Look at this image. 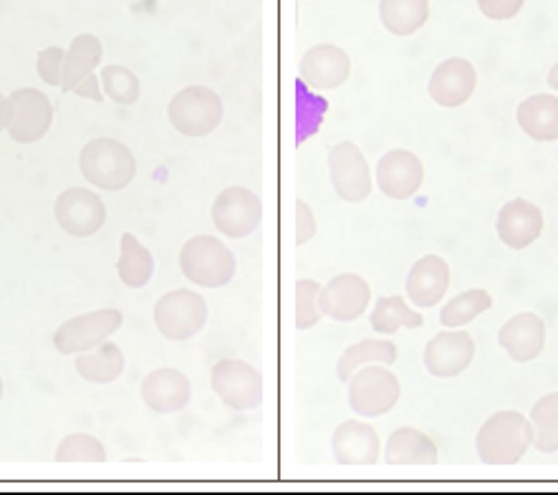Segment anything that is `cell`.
Wrapping results in <instances>:
<instances>
[{"mask_svg":"<svg viewBox=\"0 0 558 495\" xmlns=\"http://www.w3.org/2000/svg\"><path fill=\"white\" fill-rule=\"evenodd\" d=\"M349 385V407L356 418L372 420L381 418V414H389L400 402L402 397V385L400 377L389 370L387 364H366L362 370L352 374Z\"/></svg>","mask_w":558,"mask_h":495,"instance_id":"4","label":"cell"},{"mask_svg":"<svg viewBox=\"0 0 558 495\" xmlns=\"http://www.w3.org/2000/svg\"><path fill=\"white\" fill-rule=\"evenodd\" d=\"M0 399H3V379H0Z\"/></svg>","mask_w":558,"mask_h":495,"instance_id":"42","label":"cell"},{"mask_svg":"<svg viewBox=\"0 0 558 495\" xmlns=\"http://www.w3.org/2000/svg\"><path fill=\"white\" fill-rule=\"evenodd\" d=\"M533 447L541 455L558 452V393L544 395L531 410Z\"/></svg>","mask_w":558,"mask_h":495,"instance_id":"32","label":"cell"},{"mask_svg":"<svg viewBox=\"0 0 558 495\" xmlns=\"http://www.w3.org/2000/svg\"><path fill=\"white\" fill-rule=\"evenodd\" d=\"M76 374L89 385H111L124 374V351L107 339L104 345L76 354Z\"/></svg>","mask_w":558,"mask_h":495,"instance_id":"25","label":"cell"},{"mask_svg":"<svg viewBox=\"0 0 558 495\" xmlns=\"http://www.w3.org/2000/svg\"><path fill=\"white\" fill-rule=\"evenodd\" d=\"M333 460L344 468H369L377 466L381 455L379 433L364 418L344 420L333 430L331 437Z\"/></svg>","mask_w":558,"mask_h":495,"instance_id":"16","label":"cell"},{"mask_svg":"<svg viewBox=\"0 0 558 495\" xmlns=\"http://www.w3.org/2000/svg\"><path fill=\"white\" fill-rule=\"evenodd\" d=\"M104 44L94 34H78L66 49V71H63V94H71L86 76L99 69Z\"/></svg>","mask_w":558,"mask_h":495,"instance_id":"27","label":"cell"},{"mask_svg":"<svg viewBox=\"0 0 558 495\" xmlns=\"http://www.w3.org/2000/svg\"><path fill=\"white\" fill-rule=\"evenodd\" d=\"M213 226L226 238H248L258 230L263 220V203L253 190L230 185L220 190L210 210Z\"/></svg>","mask_w":558,"mask_h":495,"instance_id":"10","label":"cell"},{"mask_svg":"<svg viewBox=\"0 0 558 495\" xmlns=\"http://www.w3.org/2000/svg\"><path fill=\"white\" fill-rule=\"evenodd\" d=\"M407 299L420 311L440 306L450 289V266L440 255H422L407 274Z\"/></svg>","mask_w":558,"mask_h":495,"instance_id":"21","label":"cell"},{"mask_svg":"<svg viewBox=\"0 0 558 495\" xmlns=\"http://www.w3.org/2000/svg\"><path fill=\"white\" fill-rule=\"evenodd\" d=\"M5 130V97L0 94V132Z\"/></svg>","mask_w":558,"mask_h":495,"instance_id":"41","label":"cell"},{"mask_svg":"<svg viewBox=\"0 0 558 495\" xmlns=\"http://www.w3.org/2000/svg\"><path fill=\"white\" fill-rule=\"evenodd\" d=\"M493 309V297L485 289H468L450 299L440 311V324L445 329H462L473 318Z\"/></svg>","mask_w":558,"mask_h":495,"instance_id":"31","label":"cell"},{"mask_svg":"<svg viewBox=\"0 0 558 495\" xmlns=\"http://www.w3.org/2000/svg\"><path fill=\"white\" fill-rule=\"evenodd\" d=\"M142 402L157 414L182 412L193 397V382L185 372L172 370V366H159L153 370L140 387Z\"/></svg>","mask_w":558,"mask_h":495,"instance_id":"20","label":"cell"},{"mask_svg":"<svg viewBox=\"0 0 558 495\" xmlns=\"http://www.w3.org/2000/svg\"><path fill=\"white\" fill-rule=\"evenodd\" d=\"M222 117H226V104H222L220 94L203 84L180 89L167 107L170 124L185 137H207L218 130Z\"/></svg>","mask_w":558,"mask_h":495,"instance_id":"5","label":"cell"},{"mask_svg":"<svg viewBox=\"0 0 558 495\" xmlns=\"http://www.w3.org/2000/svg\"><path fill=\"white\" fill-rule=\"evenodd\" d=\"M53 218L63 233L74 238H92L107 222V205L92 188H69L56 197Z\"/></svg>","mask_w":558,"mask_h":495,"instance_id":"11","label":"cell"},{"mask_svg":"<svg viewBox=\"0 0 558 495\" xmlns=\"http://www.w3.org/2000/svg\"><path fill=\"white\" fill-rule=\"evenodd\" d=\"M397 357H400V354H397L395 341H389V339H362L359 345H352L344 351V354H341L339 364H337V377H339V382H344V385H347V382L352 379V374L356 370H362V366L374 364V362L392 366L397 362Z\"/></svg>","mask_w":558,"mask_h":495,"instance_id":"30","label":"cell"},{"mask_svg":"<svg viewBox=\"0 0 558 495\" xmlns=\"http://www.w3.org/2000/svg\"><path fill=\"white\" fill-rule=\"evenodd\" d=\"M498 345L513 362H533L546 347V324L533 311H523L500 326Z\"/></svg>","mask_w":558,"mask_h":495,"instance_id":"22","label":"cell"},{"mask_svg":"<svg viewBox=\"0 0 558 495\" xmlns=\"http://www.w3.org/2000/svg\"><path fill=\"white\" fill-rule=\"evenodd\" d=\"M329 174L333 193H337L344 203L359 205L372 195L374 178L369 170V162L362 155L354 142H339L329 152Z\"/></svg>","mask_w":558,"mask_h":495,"instance_id":"12","label":"cell"},{"mask_svg":"<svg viewBox=\"0 0 558 495\" xmlns=\"http://www.w3.org/2000/svg\"><path fill=\"white\" fill-rule=\"evenodd\" d=\"M71 94H76L78 99H89V101H94V104H101V101H104V89H101V79L97 76V71L86 76L84 82L78 84L76 89L71 92Z\"/></svg>","mask_w":558,"mask_h":495,"instance_id":"39","label":"cell"},{"mask_svg":"<svg viewBox=\"0 0 558 495\" xmlns=\"http://www.w3.org/2000/svg\"><path fill=\"white\" fill-rule=\"evenodd\" d=\"M117 276L126 289H145L155 276V255L147 245L140 243L137 236L124 233L119 241Z\"/></svg>","mask_w":558,"mask_h":495,"instance_id":"26","label":"cell"},{"mask_svg":"<svg viewBox=\"0 0 558 495\" xmlns=\"http://www.w3.org/2000/svg\"><path fill=\"white\" fill-rule=\"evenodd\" d=\"M318 286L314 278H299L296 281V329L308 331L322 322V309H318Z\"/></svg>","mask_w":558,"mask_h":495,"instance_id":"35","label":"cell"},{"mask_svg":"<svg viewBox=\"0 0 558 495\" xmlns=\"http://www.w3.org/2000/svg\"><path fill=\"white\" fill-rule=\"evenodd\" d=\"M379 21L395 36L417 34L429 21V0H379Z\"/></svg>","mask_w":558,"mask_h":495,"instance_id":"29","label":"cell"},{"mask_svg":"<svg viewBox=\"0 0 558 495\" xmlns=\"http://www.w3.org/2000/svg\"><path fill=\"white\" fill-rule=\"evenodd\" d=\"M210 387L222 405L238 412L258 410L266 397L263 374L243 359H220L210 372Z\"/></svg>","mask_w":558,"mask_h":495,"instance_id":"6","label":"cell"},{"mask_svg":"<svg viewBox=\"0 0 558 495\" xmlns=\"http://www.w3.org/2000/svg\"><path fill=\"white\" fill-rule=\"evenodd\" d=\"M0 3H5V0H0Z\"/></svg>","mask_w":558,"mask_h":495,"instance_id":"43","label":"cell"},{"mask_svg":"<svg viewBox=\"0 0 558 495\" xmlns=\"http://www.w3.org/2000/svg\"><path fill=\"white\" fill-rule=\"evenodd\" d=\"M99 79L104 97L119 104V107H132L140 101L142 84L132 69L122 67V63H109V67H101Z\"/></svg>","mask_w":558,"mask_h":495,"instance_id":"33","label":"cell"},{"mask_svg":"<svg viewBox=\"0 0 558 495\" xmlns=\"http://www.w3.org/2000/svg\"><path fill=\"white\" fill-rule=\"evenodd\" d=\"M496 233L510 251H525L544 236V210L525 197H513L500 207Z\"/></svg>","mask_w":558,"mask_h":495,"instance_id":"18","label":"cell"},{"mask_svg":"<svg viewBox=\"0 0 558 495\" xmlns=\"http://www.w3.org/2000/svg\"><path fill=\"white\" fill-rule=\"evenodd\" d=\"M36 71L44 84L49 86H63V71H66V49L61 46H49V49L38 51L36 56Z\"/></svg>","mask_w":558,"mask_h":495,"instance_id":"36","label":"cell"},{"mask_svg":"<svg viewBox=\"0 0 558 495\" xmlns=\"http://www.w3.org/2000/svg\"><path fill=\"white\" fill-rule=\"evenodd\" d=\"M124 316L114 306H104L97 311H86L82 316L63 322L53 334V347L59 354L76 357L107 341L111 334L122 329Z\"/></svg>","mask_w":558,"mask_h":495,"instance_id":"9","label":"cell"},{"mask_svg":"<svg viewBox=\"0 0 558 495\" xmlns=\"http://www.w3.org/2000/svg\"><path fill=\"white\" fill-rule=\"evenodd\" d=\"M374 180L389 200H410L425 185V165L410 149H389L377 162Z\"/></svg>","mask_w":558,"mask_h":495,"instance_id":"15","label":"cell"},{"mask_svg":"<svg viewBox=\"0 0 558 495\" xmlns=\"http://www.w3.org/2000/svg\"><path fill=\"white\" fill-rule=\"evenodd\" d=\"M515 122L525 137L533 142H558V97L556 94H533L515 109Z\"/></svg>","mask_w":558,"mask_h":495,"instance_id":"23","label":"cell"},{"mask_svg":"<svg viewBox=\"0 0 558 495\" xmlns=\"http://www.w3.org/2000/svg\"><path fill=\"white\" fill-rule=\"evenodd\" d=\"M316 215L306 200H296V245H306L316 236Z\"/></svg>","mask_w":558,"mask_h":495,"instance_id":"38","label":"cell"},{"mask_svg":"<svg viewBox=\"0 0 558 495\" xmlns=\"http://www.w3.org/2000/svg\"><path fill=\"white\" fill-rule=\"evenodd\" d=\"M369 324L374 331L389 337L400 329H420V326H425V316H422V311L412 309L400 293H395V297H381L374 303Z\"/></svg>","mask_w":558,"mask_h":495,"instance_id":"28","label":"cell"},{"mask_svg":"<svg viewBox=\"0 0 558 495\" xmlns=\"http://www.w3.org/2000/svg\"><path fill=\"white\" fill-rule=\"evenodd\" d=\"M155 326L165 339L187 341L207 324V301L193 289H174L155 303Z\"/></svg>","mask_w":558,"mask_h":495,"instance_id":"7","label":"cell"},{"mask_svg":"<svg viewBox=\"0 0 558 495\" xmlns=\"http://www.w3.org/2000/svg\"><path fill=\"white\" fill-rule=\"evenodd\" d=\"M477 8H481V13L485 19L496 21V23H506V21H513L518 13L523 11L525 0H475Z\"/></svg>","mask_w":558,"mask_h":495,"instance_id":"37","label":"cell"},{"mask_svg":"<svg viewBox=\"0 0 558 495\" xmlns=\"http://www.w3.org/2000/svg\"><path fill=\"white\" fill-rule=\"evenodd\" d=\"M56 462H104L107 460V447L89 433L66 435L56 447Z\"/></svg>","mask_w":558,"mask_h":495,"instance_id":"34","label":"cell"},{"mask_svg":"<svg viewBox=\"0 0 558 495\" xmlns=\"http://www.w3.org/2000/svg\"><path fill=\"white\" fill-rule=\"evenodd\" d=\"M372 303V286L359 274H341L331 278L329 283L318 291V309L324 316L333 322L349 324L366 314Z\"/></svg>","mask_w":558,"mask_h":495,"instance_id":"13","label":"cell"},{"mask_svg":"<svg viewBox=\"0 0 558 495\" xmlns=\"http://www.w3.org/2000/svg\"><path fill=\"white\" fill-rule=\"evenodd\" d=\"M387 466H437V445L417 427H397L385 445Z\"/></svg>","mask_w":558,"mask_h":495,"instance_id":"24","label":"cell"},{"mask_svg":"<svg viewBox=\"0 0 558 495\" xmlns=\"http://www.w3.org/2000/svg\"><path fill=\"white\" fill-rule=\"evenodd\" d=\"M533 447V425L518 410H500L490 414L477 430L475 450L485 466H518Z\"/></svg>","mask_w":558,"mask_h":495,"instance_id":"1","label":"cell"},{"mask_svg":"<svg viewBox=\"0 0 558 495\" xmlns=\"http://www.w3.org/2000/svg\"><path fill=\"white\" fill-rule=\"evenodd\" d=\"M352 76V59L333 44H318L301 56L299 79L314 92H333Z\"/></svg>","mask_w":558,"mask_h":495,"instance_id":"14","label":"cell"},{"mask_svg":"<svg viewBox=\"0 0 558 495\" xmlns=\"http://www.w3.org/2000/svg\"><path fill=\"white\" fill-rule=\"evenodd\" d=\"M53 124V104L38 89H15L5 97V132L19 145L44 140Z\"/></svg>","mask_w":558,"mask_h":495,"instance_id":"8","label":"cell"},{"mask_svg":"<svg viewBox=\"0 0 558 495\" xmlns=\"http://www.w3.org/2000/svg\"><path fill=\"white\" fill-rule=\"evenodd\" d=\"M78 170L84 180L104 193H119L137 178V157L124 142L99 137L86 142L78 155Z\"/></svg>","mask_w":558,"mask_h":495,"instance_id":"2","label":"cell"},{"mask_svg":"<svg viewBox=\"0 0 558 495\" xmlns=\"http://www.w3.org/2000/svg\"><path fill=\"white\" fill-rule=\"evenodd\" d=\"M475 341L465 329H445L425 347V370L437 379L458 377L473 364Z\"/></svg>","mask_w":558,"mask_h":495,"instance_id":"17","label":"cell"},{"mask_svg":"<svg viewBox=\"0 0 558 495\" xmlns=\"http://www.w3.org/2000/svg\"><path fill=\"white\" fill-rule=\"evenodd\" d=\"M180 270L193 286L201 289H222L233 281L238 261L233 251L215 236H195L182 245Z\"/></svg>","mask_w":558,"mask_h":495,"instance_id":"3","label":"cell"},{"mask_svg":"<svg viewBox=\"0 0 558 495\" xmlns=\"http://www.w3.org/2000/svg\"><path fill=\"white\" fill-rule=\"evenodd\" d=\"M548 86L558 94V63H554L551 71H548Z\"/></svg>","mask_w":558,"mask_h":495,"instance_id":"40","label":"cell"},{"mask_svg":"<svg viewBox=\"0 0 558 495\" xmlns=\"http://www.w3.org/2000/svg\"><path fill=\"white\" fill-rule=\"evenodd\" d=\"M477 86V71L473 63L462 56H452L437 63L433 76H429V97L442 109H458L468 104L475 94Z\"/></svg>","mask_w":558,"mask_h":495,"instance_id":"19","label":"cell"}]
</instances>
